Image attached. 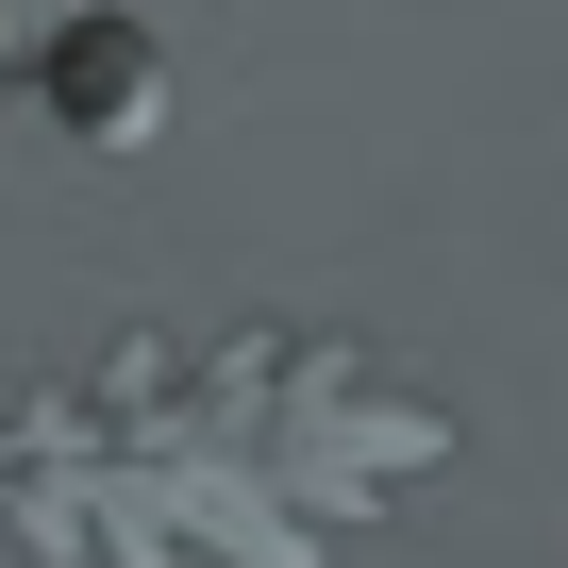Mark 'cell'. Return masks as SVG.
I'll list each match as a JSON object with an SVG mask.
<instances>
[{
	"instance_id": "obj_1",
	"label": "cell",
	"mask_w": 568,
	"mask_h": 568,
	"mask_svg": "<svg viewBox=\"0 0 568 568\" xmlns=\"http://www.w3.org/2000/svg\"><path fill=\"white\" fill-rule=\"evenodd\" d=\"M435 468L452 402L318 318H168L0 418V518L34 568H335Z\"/></svg>"
},
{
	"instance_id": "obj_2",
	"label": "cell",
	"mask_w": 568,
	"mask_h": 568,
	"mask_svg": "<svg viewBox=\"0 0 568 568\" xmlns=\"http://www.w3.org/2000/svg\"><path fill=\"white\" fill-rule=\"evenodd\" d=\"M18 84H34L51 134H84V151H151V134H168V51L118 18V0H84V18H68Z\"/></svg>"
}]
</instances>
